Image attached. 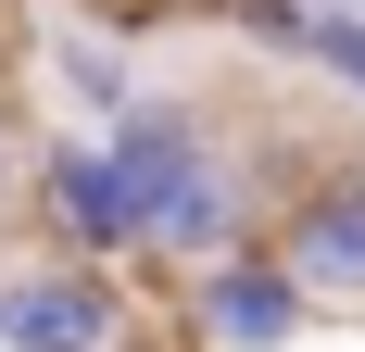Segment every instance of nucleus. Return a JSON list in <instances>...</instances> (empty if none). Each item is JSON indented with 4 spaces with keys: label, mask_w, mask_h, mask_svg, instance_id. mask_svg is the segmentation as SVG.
<instances>
[{
    "label": "nucleus",
    "mask_w": 365,
    "mask_h": 352,
    "mask_svg": "<svg viewBox=\"0 0 365 352\" xmlns=\"http://www.w3.org/2000/svg\"><path fill=\"white\" fill-rule=\"evenodd\" d=\"M113 176H126V202H139V252H164V264H215V252L264 239L252 227V176L215 151V126L189 101H164V88H139V101L101 126Z\"/></svg>",
    "instance_id": "obj_1"
},
{
    "label": "nucleus",
    "mask_w": 365,
    "mask_h": 352,
    "mask_svg": "<svg viewBox=\"0 0 365 352\" xmlns=\"http://www.w3.org/2000/svg\"><path fill=\"white\" fill-rule=\"evenodd\" d=\"M0 202H13V126H0Z\"/></svg>",
    "instance_id": "obj_9"
},
{
    "label": "nucleus",
    "mask_w": 365,
    "mask_h": 352,
    "mask_svg": "<svg viewBox=\"0 0 365 352\" xmlns=\"http://www.w3.org/2000/svg\"><path fill=\"white\" fill-rule=\"evenodd\" d=\"M51 88H63V113H88V126H113V113L139 101V63L113 51V38H51Z\"/></svg>",
    "instance_id": "obj_6"
},
{
    "label": "nucleus",
    "mask_w": 365,
    "mask_h": 352,
    "mask_svg": "<svg viewBox=\"0 0 365 352\" xmlns=\"http://www.w3.org/2000/svg\"><path fill=\"white\" fill-rule=\"evenodd\" d=\"M302 327H315V302H302V277L264 239L189 264V352H290Z\"/></svg>",
    "instance_id": "obj_3"
},
{
    "label": "nucleus",
    "mask_w": 365,
    "mask_h": 352,
    "mask_svg": "<svg viewBox=\"0 0 365 352\" xmlns=\"http://www.w3.org/2000/svg\"><path fill=\"white\" fill-rule=\"evenodd\" d=\"M302 63H315V76H340V88L365 101V13H353V0H328V13H315V38H302Z\"/></svg>",
    "instance_id": "obj_7"
},
{
    "label": "nucleus",
    "mask_w": 365,
    "mask_h": 352,
    "mask_svg": "<svg viewBox=\"0 0 365 352\" xmlns=\"http://www.w3.org/2000/svg\"><path fill=\"white\" fill-rule=\"evenodd\" d=\"M38 214H51V252H76V264H139V202H126V176H113L101 139H51L38 151Z\"/></svg>",
    "instance_id": "obj_4"
},
{
    "label": "nucleus",
    "mask_w": 365,
    "mask_h": 352,
    "mask_svg": "<svg viewBox=\"0 0 365 352\" xmlns=\"http://www.w3.org/2000/svg\"><path fill=\"white\" fill-rule=\"evenodd\" d=\"M126 277L113 264H76V252H38L0 277V352H126Z\"/></svg>",
    "instance_id": "obj_2"
},
{
    "label": "nucleus",
    "mask_w": 365,
    "mask_h": 352,
    "mask_svg": "<svg viewBox=\"0 0 365 352\" xmlns=\"http://www.w3.org/2000/svg\"><path fill=\"white\" fill-rule=\"evenodd\" d=\"M353 13H365V0H353Z\"/></svg>",
    "instance_id": "obj_10"
},
{
    "label": "nucleus",
    "mask_w": 365,
    "mask_h": 352,
    "mask_svg": "<svg viewBox=\"0 0 365 352\" xmlns=\"http://www.w3.org/2000/svg\"><path fill=\"white\" fill-rule=\"evenodd\" d=\"M264 252L302 277V302H365V164L290 189V214L264 227Z\"/></svg>",
    "instance_id": "obj_5"
},
{
    "label": "nucleus",
    "mask_w": 365,
    "mask_h": 352,
    "mask_svg": "<svg viewBox=\"0 0 365 352\" xmlns=\"http://www.w3.org/2000/svg\"><path fill=\"white\" fill-rule=\"evenodd\" d=\"M227 13H240V38H252V51L302 63V38H315V13H328V0H227Z\"/></svg>",
    "instance_id": "obj_8"
}]
</instances>
